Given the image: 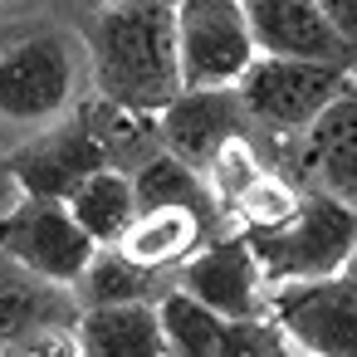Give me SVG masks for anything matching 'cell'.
Returning a JSON list of instances; mask_svg holds the SVG:
<instances>
[{
  "label": "cell",
  "instance_id": "cell-1",
  "mask_svg": "<svg viewBox=\"0 0 357 357\" xmlns=\"http://www.w3.org/2000/svg\"><path fill=\"white\" fill-rule=\"evenodd\" d=\"M89 64L98 93L128 118H157L176 93L172 0H113L89 20Z\"/></svg>",
  "mask_w": 357,
  "mask_h": 357
},
{
  "label": "cell",
  "instance_id": "cell-2",
  "mask_svg": "<svg viewBox=\"0 0 357 357\" xmlns=\"http://www.w3.org/2000/svg\"><path fill=\"white\" fill-rule=\"evenodd\" d=\"M250 240V255L259 264V279L274 284H308V279H333L352 269V240H357V215L342 201L328 196H303L294 220L279 230H240Z\"/></svg>",
  "mask_w": 357,
  "mask_h": 357
},
{
  "label": "cell",
  "instance_id": "cell-3",
  "mask_svg": "<svg viewBox=\"0 0 357 357\" xmlns=\"http://www.w3.org/2000/svg\"><path fill=\"white\" fill-rule=\"evenodd\" d=\"M269 333L289 357H357V279L284 284L269 303Z\"/></svg>",
  "mask_w": 357,
  "mask_h": 357
},
{
  "label": "cell",
  "instance_id": "cell-4",
  "mask_svg": "<svg viewBox=\"0 0 357 357\" xmlns=\"http://www.w3.org/2000/svg\"><path fill=\"white\" fill-rule=\"evenodd\" d=\"M352 89V69L294 64V59H255L235 84L245 123H259L279 137H298L333 98Z\"/></svg>",
  "mask_w": 357,
  "mask_h": 357
},
{
  "label": "cell",
  "instance_id": "cell-5",
  "mask_svg": "<svg viewBox=\"0 0 357 357\" xmlns=\"http://www.w3.org/2000/svg\"><path fill=\"white\" fill-rule=\"evenodd\" d=\"M181 89H235L255 64L240 0H172Z\"/></svg>",
  "mask_w": 357,
  "mask_h": 357
},
{
  "label": "cell",
  "instance_id": "cell-6",
  "mask_svg": "<svg viewBox=\"0 0 357 357\" xmlns=\"http://www.w3.org/2000/svg\"><path fill=\"white\" fill-rule=\"evenodd\" d=\"M79 84V54L64 35L40 30L0 50V123L45 128L54 123Z\"/></svg>",
  "mask_w": 357,
  "mask_h": 357
},
{
  "label": "cell",
  "instance_id": "cell-7",
  "mask_svg": "<svg viewBox=\"0 0 357 357\" xmlns=\"http://www.w3.org/2000/svg\"><path fill=\"white\" fill-rule=\"evenodd\" d=\"M0 255H10L20 269H30L40 284L69 289L98 255V245L74 225L64 201H20L0 215Z\"/></svg>",
  "mask_w": 357,
  "mask_h": 357
},
{
  "label": "cell",
  "instance_id": "cell-8",
  "mask_svg": "<svg viewBox=\"0 0 357 357\" xmlns=\"http://www.w3.org/2000/svg\"><path fill=\"white\" fill-rule=\"evenodd\" d=\"M255 59H294V64H328L352 69V40L333 30V20L313 0H240Z\"/></svg>",
  "mask_w": 357,
  "mask_h": 357
},
{
  "label": "cell",
  "instance_id": "cell-9",
  "mask_svg": "<svg viewBox=\"0 0 357 357\" xmlns=\"http://www.w3.org/2000/svg\"><path fill=\"white\" fill-rule=\"evenodd\" d=\"M103 167H113V152H108V142H103L89 123H79V128H54V132H45L40 142L20 147V152L10 157V176H15V186H20L30 201H69L74 186L89 181V176L103 172Z\"/></svg>",
  "mask_w": 357,
  "mask_h": 357
},
{
  "label": "cell",
  "instance_id": "cell-10",
  "mask_svg": "<svg viewBox=\"0 0 357 357\" xmlns=\"http://www.w3.org/2000/svg\"><path fill=\"white\" fill-rule=\"evenodd\" d=\"M259 264L250 255L245 235H225L196 255H186L176 289L186 298H196L201 308H211L220 323H240V318H259Z\"/></svg>",
  "mask_w": 357,
  "mask_h": 357
},
{
  "label": "cell",
  "instance_id": "cell-11",
  "mask_svg": "<svg viewBox=\"0 0 357 357\" xmlns=\"http://www.w3.org/2000/svg\"><path fill=\"white\" fill-rule=\"evenodd\" d=\"M298 176L313 186V196L357 201V89L333 98L298 137H294Z\"/></svg>",
  "mask_w": 357,
  "mask_h": 357
},
{
  "label": "cell",
  "instance_id": "cell-12",
  "mask_svg": "<svg viewBox=\"0 0 357 357\" xmlns=\"http://www.w3.org/2000/svg\"><path fill=\"white\" fill-rule=\"evenodd\" d=\"M157 128L176 162H186L191 172H206L230 137H245V113L235 89H181L157 113Z\"/></svg>",
  "mask_w": 357,
  "mask_h": 357
},
{
  "label": "cell",
  "instance_id": "cell-13",
  "mask_svg": "<svg viewBox=\"0 0 357 357\" xmlns=\"http://www.w3.org/2000/svg\"><path fill=\"white\" fill-rule=\"evenodd\" d=\"M206 225H211V215H201V211H186V206H152V211H137V215H132L128 235L118 240V255L132 259L137 269L176 264V259H186V255L201 250Z\"/></svg>",
  "mask_w": 357,
  "mask_h": 357
},
{
  "label": "cell",
  "instance_id": "cell-14",
  "mask_svg": "<svg viewBox=\"0 0 357 357\" xmlns=\"http://www.w3.org/2000/svg\"><path fill=\"white\" fill-rule=\"evenodd\" d=\"M84 357H167L157 308L152 303H123V308H89L74 323Z\"/></svg>",
  "mask_w": 357,
  "mask_h": 357
},
{
  "label": "cell",
  "instance_id": "cell-15",
  "mask_svg": "<svg viewBox=\"0 0 357 357\" xmlns=\"http://www.w3.org/2000/svg\"><path fill=\"white\" fill-rule=\"evenodd\" d=\"M64 211L74 215V225L98 245V250H118V240L128 235L132 215H137V196H132V176L118 167L93 172L89 181L74 186V196L64 201Z\"/></svg>",
  "mask_w": 357,
  "mask_h": 357
},
{
  "label": "cell",
  "instance_id": "cell-16",
  "mask_svg": "<svg viewBox=\"0 0 357 357\" xmlns=\"http://www.w3.org/2000/svg\"><path fill=\"white\" fill-rule=\"evenodd\" d=\"M132 196H137V211H152V206H186V211H201V215L215 211L201 172H191L172 152H157V157L142 162V172L132 176Z\"/></svg>",
  "mask_w": 357,
  "mask_h": 357
},
{
  "label": "cell",
  "instance_id": "cell-17",
  "mask_svg": "<svg viewBox=\"0 0 357 357\" xmlns=\"http://www.w3.org/2000/svg\"><path fill=\"white\" fill-rule=\"evenodd\" d=\"M157 328H162L167 357H211L225 323H220L211 308H201L196 298H186L181 289H172V294H162V303H157Z\"/></svg>",
  "mask_w": 357,
  "mask_h": 357
},
{
  "label": "cell",
  "instance_id": "cell-18",
  "mask_svg": "<svg viewBox=\"0 0 357 357\" xmlns=\"http://www.w3.org/2000/svg\"><path fill=\"white\" fill-rule=\"evenodd\" d=\"M79 289L89 308H123V303H147L152 298V269H137L118 250H98L89 269L79 274Z\"/></svg>",
  "mask_w": 357,
  "mask_h": 357
},
{
  "label": "cell",
  "instance_id": "cell-19",
  "mask_svg": "<svg viewBox=\"0 0 357 357\" xmlns=\"http://www.w3.org/2000/svg\"><path fill=\"white\" fill-rule=\"evenodd\" d=\"M298 201H303V196H298L294 181H284L279 172H264V167H259V172L235 191V201H230L225 211H235L245 230H279L284 220H294Z\"/></svg>",
  "mask_w": 357,
  "mask_h": 357
},
{
  "label": "cell",
  "instance_id": "cell-20",
  "mask_svg": "<svg viewBox=\"0 0 357 357\" xmlns=\"http://www.w3.org/2000/svg\"><path fill=\"white\" fill-rule=\"evenodd\" d=\"M64 303L50 298V284L45 289H30V284H10L0 289V342H10L40 323H64Z\"/></svg>",
  "mask_w": 357,
  "mask_h": 357
},
{
  "label": "cell",
  "instance_id": "cell-21",
  "mask_svg": "<svg viewBox=\"0 0 357 357\" xmlns=\"http://www.w3.org/2000/svg\"><path fill=\"white\" fill-rule=\"evenodd\" d=\"M0 357H84V352H79L74 323H40L10 342H0Z\"/></svg>",
  "mask_w": 357,
  "mask_h": 357
},
{
  "label": "cell",
  "instance_id": "cell-22",
  "mask_svg": "<svg viewBox=\"0 0 357 357\" xmlns=\"http://www.w3.org/2000/svg\"><path fill=\"white\" fill-rule=\"evenodd\" d=\"M274 352H279V342H274L269 323L240 318V323H225L220 328V342H215L211 357H274Z\"/></svg>",
  "mask_w": 357,
  "mask_h": 357
},
{
  "label": "cell",
  "instance_id": "cell-23",
  "mask_svg": "<svg viewBox=\"0 0 357 357\" xmlns=\"http://www.w3.org/2000/svg\"><path fill=\"white\" fill-rule=\"evenodd\" d=\"M313 6L333 20V30H337L342 40L357 45V0H313Z\"/></svg>",
  "mask_w": 357,
  "mask_h": 357
},
{
  "label": "cell",
  "instance_id": "cell-24",
  "mask_svg": "<svg viewBox=\"0 0 357 357\" xmlns=\"http://www.w3.org/2000/svg\"><path fill=\"white\" fill-rule=\"evenodd\" d=\"M84 6H89V10H103V6H113V0H84Z\"/></svg>",
  "mask_w": 357,
  "mask_h": 357
}]
</instances>
